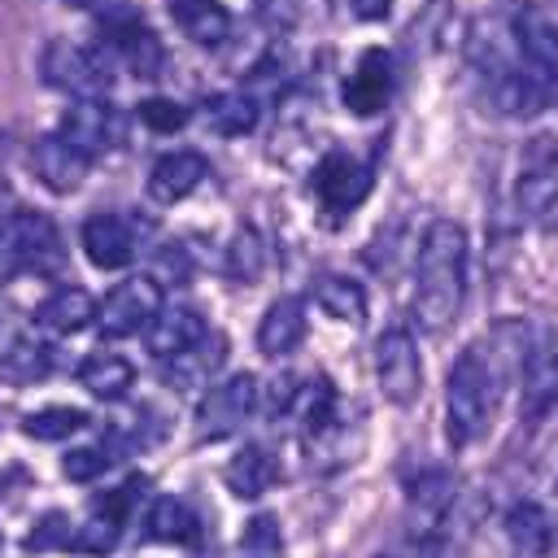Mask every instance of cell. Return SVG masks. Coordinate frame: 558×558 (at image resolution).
<instances>
[{
  "label": "cell",
  "instance_id": "obj_3",
  "mask_svg": "<svg viewBox=\"0 0 558 558\" xmlns=\"http://www.w3.org/2000/svg\"><path fill=\"white\" fill-rule=\"evenodd\" d=\"M113 57L109 44H70V39H52L39 52V74L48 87L65 92L70 100L83 96H105L113 83Z\"/></svg>",
  "mask_w": 558,
  "mask_h": 558
},
{
  "label": "cell",
  "instance_id": "obj_27",
  "mask_svg": "<svg viewBox=\"0 0 558 558\" xmlns=\"http://www.w3.org/2000/svg\"><path fill=\"white\" fill-rule=\"evenodd\" d=\"M52 362H57V353L48 344H39V340H13L0 353V384H13V388L39 384L52 371Z\"/></svg>",
  "mask_w": 558,
  "mask_h": 558
},
{
  "label": "cell",
  "instance_id": "obj_40",
  "mask_svg": "<svg viewBox=\"0 0 558 558\" xmlns=\"http://www.w3.org/2000/svg\"><path fill=\"white\" fill-rule=\"evenodd\" d=\"M379 558H384V554H379Z\"/></svg>",
  "mask_w": 558,
  "mask_h": 558
},
{
  "label": "cell",
  "instance_id": "obj_6",
  "mask_svg": "<svg viewBox=\"0 0 558 558\" xmlns=\"http://www.w3.org/2000/svg\"><path fill=\"white\" fill-rule=\"evenodd\" d=\"M161 310V279L153 275H126L122 283L109 288V296L96 310V331L105 340H126L148 331V323Z\"/></svg>",
  "mask_w": 558,
  "mask_h": 558
},
{
  "label": "cell",
  "instance_id": "obj_20",
  "mask_svg": "<svg viewBox=\"0 0 558 558\" xmlns=\"http://www.w3.org/2000/svg\"><path fill=\"white\" fill-rule=\"evenodd\" d=\"M205 331H209V327H205V318H201L192 305H161L157 318H153L148 331H144V349L161 362V357H174V353L192 349Z\"/></svg>",
  "mask_w": 558,
  "mask_h": 558
},
{
  "label": "cell",
  "instance_id": "obj_26",
  "mask_svg": "<svg viewBox=\"0 0 558 558\" xmlns=\"http://www.w3.org/2000/svg\"><path fill=\"white\" fill-rule=\"evenodd\" d=\"M192 532H196V519H192V510H187L179 497H170V493L153 497V506H148V514H144V541L183 545Z\"/></svg>",
  "mask_w": 558,
  "mask_h": 558
},
{
  "label": "cell",
  "instance_id": "obj_25",
  "mask_svg": "<svg viewBox=\"0 0 558 558\" xmlns=\"http://www.w3.org/2000/svg\"><path fill=\"white\" fill-rule=\"evenodd\" d=\"M78 384L96 397V401H122L135 384V366L118 353H96L78 366Z\"/></svg>",
  "mask_w": 558,
  "mask_h": 558
},
{
  "label": "cell",
  "instance_id": "obj_24",
  "mask_svg": "<svg viewBox=\"0 0 558 558\" xmlns=\"http://www.w3.org/2000/svg\"><path fill=\"white\" fill-rule=\"evenodd\" d=\"M170 17L201 48H218L231 35V13L218 0H170Z\"/></svg>",
  "mask_w": 558,
  "mask_h": 558
},
{
  "label": "cell",
  "instance_id": "obj_21",
  "mask_svg": "<svg viewBox=\"0 0 558 558\" xmlns=\"http://www.w3.org/2000/svg\"><path fill=\"white\" fill-rule=\"evenodd\" d=\"M96 310H100V301H96L87 288L65 283V288H52V292L39 301L35 323H39L44 331H52V336H74V331H83L87 323H96Z\"/></svg>",
  "mask_w": 558,
  "mask_h": 558
},
{
  "label": "cell",
  "instance_id": "obj_11",
  "mask_svg": "<svg viewBox=\"0 0 558 558\" xmlns=\"http://www.w3.org/2000/svg\"><path fill=\"white\" fill-rule=\"evenodd\" d=\"M371 183H375L371 166H362V161L349 157V153H327V157L318 161V170H314V192H318L323 209L336 214V218L349 214V209H357V205L366 201Z\"/></svg>",
  "mask_w": 558,
  "mask_h": 558
},
{
  "label": "cell",
  "instance_id": "obj_32",
  "mask_svg": "<svg viewBox=\"0 0 558 558\" xmlns=\"http://www.w3.org/2000/svg\"><path fill=\"white\" fill-rule=\"evenodd\" d=\"M209 122H214L218 135H244V131H253V122H257V100L244 96V92L218 96V100L209 105Z\"/></svg>",
  "mask_w": 558,
  "mask_h": 558
},
{
  "label": "cell",
  "instance_id": "obj_15",
  "mask_svg": "<svg viewBox=\"0 0 558 558\" xmlns=\"http://www.w3.org/2000/svg\"><path fill=\"white\" fill-rule=\"evenodd\" d=\"M87 153L74 148L65 135H44L35 148H31V170L35 179L48 187V192H74L83 179H87Z\"/></svg>",
  "mask_w": 558,
  "mask_h": 558
},
{
  "label": "cell",
  "instance_id": "obj_17",
  "mask_svg": "<svg viewBox=\"0 0 558 558\" xmlns=\"http://www.w3.org/2000/svg\"><path fill=\"white\" fill-rule=\"evenodd\" d=\"M205 174H209V161H205L201 153H192V148L166 153V157H157L153 170H148V201L174 205V201L192 196V192L205 183Z\"/></svg>",
  "mask_w": 558,
  "mask_h": 558
},
{
  "label": "cell",
  "instance_id": "obj_8",
  "mask_svg": "<svg viewBox=\"0 0 558 558\" xmlns=\"http://www.w3.org/2000/svg\"><path fill=\"white\" fill-rule=\"evenodd\" d=\"M375 379H379V392L392 405H414L418 401L423 362H418V344H414L410 327L392 323V327L379 331V340H375Z\"/></svg>",
  "mask_w": 558,
  "mask_h": 558
},
{
  "label": "cell",
  "instance_id": "obj_1",
  "mask_svg": "<svg viewBox=\"0 0 558 558\" xmlns=\"http://www.w3.org/2000/svg\"><path fill=\"white\" fill-rule=\"evenodd\" d=\"M466 301V231L453 218L427 222L414 257V318L423 331H449Z\"/></svg>",
  "mask_w": 558,
  "mask_h": 558
},
{
  "label": "cell",
  "instance_id": "obj_38",
  "mask_svg": "<svg viewBox=\"0 0 558 558\" xmlns=\"http://www.w3.org/2000/svg\"><path fill=\"white\" fill-rule=\"evenodd\" d=\"M65 4H78V9H87V4H92V9H96V4H105V0H65Z\"/></svg>",
  "mask_w": 558,
  "mask_h": 558
},
{
  "label": "cell",
  "instance_id": "obj_19",
  "mask_svg": "<svg viewBox=\"0 0 558 558\" xmlns=\"http://www.w3.org/2000/svg\"><path fill=\"white\" fill-rule=\"evenodd\" d=\"M222 353H227V340L214 336V331H205L192 349H183V353H174V357H161V379H166L174 392H196V388H205V384L218 375Z\"/></svg>",
  "mask_w": 558,
  "mask_h": 558
},
{
  "label": "cell",
  "instance_id": "obj_16",
  "mask_svg": "<svg viewBox=\"0 0 558 558\" xmlns=\"http://www.w3.org/2000/svg\"><path fill=\"white\" fill-rule=\"evenodd\" d=\"M388 96H392V57L384 48H371L357 57L353 74L344 78V105L357 118H371L388 105Z\"/></svg>",
  "mask_w": 558,
  "mask_h": 558
},
{
  "label": "cell",
  "instance_id": "obj_29",
  "mask_svg": "<svg viewBox=\"0 0 558 558\" xmlns=\"http://www.w3.org/2000/svg\"><path fill=\"white\" fill-rule=\"evenodd\" d=\"M222 266H227V275H231L235 283H257L262 270H266V240H262L253 227H240V231L231 235V244H227Z\"/></svg>",
  "mask_w": 558,
  "mask_h": 558
},
{
  "label": "cell",
  "instance_id": "obj_12",
  "mask_svg": "<svg viewBox=\"0 0 558 558\" xmlns=\"http://www.w3.org/2000/svg\"><path fill=\"white\" fill-rule=\"evenodd\" d=\"M554 401H558V331L532 340L527 366L519 375V418L532 427L554 410Z\"/></svg>",
  "mask_w": 558,
  "mask_h": 558
},
{
  "label": "cell",
  "instance_id": "obj_34",
  "mask_svg": "<svg viewBox=\"0 0 558 558\" xmlns=\"http://www.w3.org/2000/svg\"><path fill=\"white\" fill-rule=\"evenodd\" d=\"M109 466H113V458H109V449H105V445H92V449H70V453L61 458V471H65L74 484H92V480H100Z\"/></svg>",
  "mask_w": 558,
  "mask_h": 558
},
{
  "label": "cell",
  "instance_id": "obj_4",
  "mask_svg": "<svg viewBox=\"0 0 558 558\" xmlns=\"http://www.w3.org/2000/svg\"><path fill=\"white\" fill-rule=\"evenodd\" d=\"M514 48H519V78L532 96V105L541 109L545 100L558 96V31L545 13L523 9L514 17Z\"/></svg>",
  "mask_w": 558,
  "mask_h": 558
},
{
  "label": "cell",
  "instance_id": "obj_28",
  "mask_svg": "<svg viewBox=\"0 0 558 558\" xmlns=\"http://www.w3.org/2000/svg\"><path fill=\"white\" fill-rule=\"evenodd\" d=\"M314 301L340 323H362L366 318V288L349 275H323L314 283Z\"/></svg>",
  "mask_w": 558,
  "mask_h": 558
},
{
  "label": "cell",
  "instance_id": "obj_39",
  "mask_svg": "<svg viewBox=\"0 0 558 558\" xmlns=\"http://www.w3.org/2000/svg\"><path fill=\"white\" fill-rule=\"evenodd\" d=\"M0 545H4V536H0Z\"/></svg>",
  "mask_w": 558,
  "mask_h": 558
},
{
  "label": "cell",
  "instance_id": "obj_14",
  "mask_svg": "<svg viewBox=\"0 0 558 558\" xmlns=\"http://www.w3.org/2000/svg\"><path fill=\"white\" fill-rule=\"evenodd\" d=\"M83 248L92 257V266L100 270H126L140 253V235L135 222L122 214H92L83 222Z\"/></svg>",
  "mask_w": 558,
  "mask_h": 558
},
{
  "label": "cell",
  "instance_id": "obj_2",
  "mask_svg": "<svg viewBox=\"0 0 558 558\" xmlns=\"http://www.w3.org/2000/svg\"><path fill=\"white\" fill-rule=\"evenodd\" d=\"M493 366L480 349H462L449 366V384H445V436L453 449L475 445L488 432L493 418Z\"/></svg>",
  "mask_w": 558,
  "mask_h": 558
},
{
  "label": "cell",
  "instance_id": "obj_13",
  "mask_svg": "<svg viewBox=\"0 0 558 558\" xmlns=\"http://www.w3.org/2000/svg\"><path fill=\"white\" fill-rule=\"evenodd\" d=\"M453 497H458V480L440 466L423 471V480H414L410 488V541L418 549H427L436 541V532L445 527L449 510H453Z\"/></svg>",
  "mask_w": 558,
  "mask_h": 558
},
{
  "label": "cell",
  "instance_id": "obj_10",
  "mask_svg": "<svg viewBox=\"0 0 558 558\" xmlns=\"http://www.w3.org/2000/svg\"><path fill=\"white\" fill-rule=\"evenodd\" d=\"M57 135H65L74 148H83L87 157H96V153L122 144L126 118H122L105 96H83V100H70V109L61 113Z\"/></svg>",
  "mask_w": 558,
  "mask_h": 558
},
{
  "label": "cell",
  "instance_id": "obj_23",
  "mask_svg": "<svg viewBox=\"0 0 558 558\" xmlns=\"http://www.w3.org/2000/svg\"><path fill=\"white\" fill-rule=\"evenodd\" d=\"M222 480H227V488H231L240 501H257L262 493L275 488V480H279V462H275L270 449H262V445H244V449H235L231 462L222 466Z\"/></svg>",
  "mask_w": 558,
  "mask_h": 558
},
{
  "label": "cell",
  "instance_id": "obj_37",
  "mask_svg": "<svg viewBox=\"0 0 558 558\" xmlns=\"http://www.w3.org/2000/svg\"><path fill=\"white\" fill-rule=\"evenodd\" d=\"M349 4H353V13L366 17V22H379V17H388V9H392V0H349Z\"/></svg>",
  "mask_w": 558,
  "mask_h": 558
},
{
  "label": "cell",
  "instance_id": "obj_22",
  "mask_svg": "<svg viewBox=\"0 0 558 558\" xmlns=\"http://www.w3.org/2000/svg\"><path fill=\"white\" fill-rule=\"evenodd\" d=\"M305 340V305L301 296H279L266 305L257 323V353L266 357H288Z\"/></svg>",
  "mask_w": 558,
  "mask_h": 558
},
{
  "label": "cell",
  "instance_id": "obj_30",
  "mask_svg": "<svg viewBox=\"0 0 558 558\" xmlns=\"http://www.w3.org/2000/svg\"><path fill=\"white\" fill-rule=\"evenodd\" d=\"M92 418L78 410V405H44V410H31L22 418V432L35 436V440H65L74 432H83Z\"/></svg>",
  "mask_w": 558,
  "mask_h": 558
},
{
  "label": "cell",
  "instance_id": "obj_9",
  "mask_svg": "<svg viewBox=\"0 0 558 558\" xmlns=\"http://www.w3.org/2000/svg\"><path fill=\"white\" fill-rule=\"evenodd\" d=\"M253 410H257V379L248 371H235L231 379H218L205 388V397L196 405V436L227 440Z\"/></svg>",
  "mask_w": 558,
  "mask_h": 558
},
{
  "label": "cell",
  "instance_id": "obj_31",
  "mask_svg": "<svg viewBox=\"0 0 558 558\" xmlns=\"http://www.w3.org/2000/svg\"><path fill=\"white\" fill-rule=\"evenodd\" d=\"M240 558H283V527L270 510L253 514L240 532Z\"/></svg>",
  "mask_w": 558,
  "mask_h": 558
},
{
  "label": "cell",
  "instance_id": "obj_33",
  "mask_svg": "<svg viewBox=\"0 0 558 558\" xmlns=\"http://www.w3.org/2000/svg\"><path fill=\"white\" fill-rule=\"evenodd\" d=\"M140 122L157 135H174L187 126V109L170 96H148V100H140Z\"/></svg>",
  "mask_w": 558,
  "mask_h": 558
},
{
  "label": "cell",
  "instance_id": "obj_18",
  "mask_svg": "<svg viewBox=\"0 0 558 558\" xmlns=\"http://www.w3.org/2000/svg\"><path fill=\"white\" fill-rule=\"evenodd\" d=\"M501 536L514 549V558H545L554 549V541H558L554 514L541 501H514L506 510V519H501Z\"/></svg>",
  "mask_w": 558,
  "mask_h": 558
},
{
  "label": "cell",
  "instance_id": "obj_7",
  "mask_svg": "<svg viewBox=\"0 0 558 558\" xmlns=\"http://www.w3.org/2000/svg\"><path fill=\"white\" fill-rule=\"evenodd\" d=\"M4 244V262L17 266V270H35V275H52L65 266V244H61V231L48 214L39 209H17L9 231L0 235Z\"/></svg>",
  "mask_w": 558,
  "mask_h": 558
},
{
  "label": "cell",
  "instance_id": "obj_36",
  "mask_svg": "<svg viewBox=\"0 0 558 558\" xmlns=\"http://www.w3.org/2000/svg\"><path fill=\"white\" fill-rule=\"evenodd\" d=\"M13 214H17V196H13V187H9V179L0 174V235L9 231V222H13Z\"/></svg>",
  "mask_w": 558,
  "mask_h": 558
},
{
  "label": "cell",
  "instance_id": "obj_35",
  "mask_svg": "<svg viewBox=\"0 0 558 558\" xmlns=\"http://www.w3.org/2000/svg\"><path fill=\"white\" fill-rule=\"evenodd\" d=\"M26 545H31V549H61V545H74V527H70V519H65L61 510H48V514L35 519Z\"/></svg>",
  "mask_w": 558,
  "mask_h": 558
},
{
  "label": "cell",
  "instance_id": "obj_5",
  "mask_svg": "<svg viewBox=\"0 0 558 558\" xmlns=\"http://www.w3.org/2000/svg\"><path fill=\"white\" fill-rule=\"evenodd\" d=\"M514 205L527 222L554 231L558 227V140L536 135L523 148L519 179H514Z\"/></svg>",
  "mask_w": 558,
  "mask_h": 558
}]
</instances>
